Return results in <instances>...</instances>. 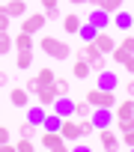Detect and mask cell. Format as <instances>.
Segmentation results:
<instances>
[{"label": "cell", "instance_id": "cell-22", "mask_svg": "<svg viewBox=\"0 0 134 152\" xmlns=\"http://www.w3.org/2000/svg\"><path fill=\"white\" fill-rule=\"evenodd\" d=\"M116 116H134V99H122L116 104Z\"/></svg>", "mask_w": 134, "mask_h": 152}, {"label": "cell", "instance_id": "cell-10", "mask_svg": "<svg viewBox=\"0 0 134 152\" xmlns=\"http://www.w3.org/2000/svg\"><path fill=\"white\" fill-rule=\"evenodd\" d=\"M92 42H95V48H98V51H101L104 57H107V54H113V48H116V39H113V36H110L107 30H98Z\"/></svg>", "mask_w": 134, "mask_h": 152}, {"label": "cell", "instance_id": "cell-25", "mask_svg": "<svg viewBox=\"0 0 134 152\" xmlns=\"http://www.w3.org/2000/svg\"><path fill=\"white\" fill-rule=\"evenodd\" d=\"M36 78H39V84H42V87H48V84H54V81H57V72L45 66V69H39V75H36Z\"/></svg>", "mask_w": 134, "mask_h": 152}, {"label": "cell", "instance_id": "cell-42", "mask_svg": "<svg viewBox=\"0 0 134 152\" xmlns=\"http://www.w3.org/2000/svg\"><path fill=\"white\" fill-rule=\"evenodd\" d=\"M131 33H134V24H131Z\"/></svg>", "mask_w": 134, "mask_h": 152}, {"label": "cell", "instance_id": "cell-11", "mask_svg": "<svg viewBox=\"0 0 134 152\" xmlns=\"http://www.w3.org/2000/svg\"><path fill=\"white\" fill-rule=\"evenodd\" d=\"M36 99H39V104H42V107H48V110H51V107H54V102H57V87H54V84L42 87V90L36 93Z\"/></svg>", "mask_w": 134, "mask_h": 152}, {"label": "cell", "instance_id": "cell-35", "mask_svg": "<svg viewBox=\"0 0 134 152\" xmlns=\"http://www.w3.org/2000/svg\"><path fill=\"white\" fill-rule=\"evenodd\" d=\"M119 140H122V143H125L128 149H134V128H131V131H125V134H122Z\"/></svg>", "mask_w": 134, "mask_h": 152}, {"label": "cell", "instance_id": "cell-9", "mask_svg": "<svg viewBox=\"0 0 134 152\" xmlns=\"http://www.w3.org/2000/svg\"><path fill=\"white\" fill-rule=\"evenodd\" d=\"M51 110H54L57 116H63V119L72 116V113H75V99H72V96H57V102H54Z\"/></svg>", "mask_w": 134, "mask_h": 152}, {"label": "cell", "instance_id": "cell-13", "mask_svg": "<svg viewBox=\"0 0 134 152\" xmlns=\"http://www.w3.org/2000/svg\"><path fill=\"white\" fill-rule=\"evenodd\" d=\"M110 24L113 27H119V30H131V24H134V18L125 12V9H116L113 15H110Z\"/></svg>", "mask_w": 134, "mask_h": 152}, {"label": "cell", "instance_id": "cell-30", "mask_svg": "<svg viewBox=\"0 0 134 152\" xmlns=\"http://www.w3.org/2000/svg\"><path fill=\"white\" fill-rule=\"evenodd\" d=\"M54 87H57V96H69V90H72V84L66 81V78H57Z\"/></svg>", "mask_w": 134, "mask_h": 152}, {"label": "cell", "instance_id": "cell-23", "mask_svg": "<svg viewBox=\"0 0 134 152\" xmlns=\"http://www.w3.org/2000/svg\"><path fill=\"white\" fill-rule=\"evenodd\" d=\"M90 113H92V104H90L87 99H84V102H75V119H87Z\"/></svg>", "mask_w": 134, "mask_h": 152}, {"label": "cell", "instance_id": "cell-5", "mask_svg": "<svg viewBox=\"0 0 134 152\" xmlns=\"http://www.w3.org/2000/svg\"><path fill=\"white\" fill-rule=\"evenodd\" d=\"M95 87L98 90H119V75L116 72H110V69H101V72H95Z\"/></svg>", "mask_w": 134, "mask_h": 152}, {"label": "cell", "instance_id": "cell-19", "mask_svg": "<svg viewBox=\"0 0 134 152\" xmlns=\"http://www.w3.org/2000/svg\"><path fill=\"white\" fill-rule=\"evenodd\" d=\"M15 66L24 72V69H30L33 66V48H24V51H18V57H15Z\"/></svg>", "mask_w": 134, "mask_h": 152}, {"label": "cell", "instance_id": "cell-8", "mask_svg": "<svg viewBox=\"0 0 134 152\" xmlns=\"http://www.w3.org/2000/svg\"><path fill=\"white\" fill-rule=\"evenodd\" d=\"M60 134H63L66 140H81V122L72 119V116H66V119L60 122Z\"/></svg>", "mask_w": 134, "mask_h": 152}, {"label": "cell", "instance_id": "cell-28", "mask_svg": "<svg viewBox=\"0 0 134 152\" xmlns=\"http://www.w3.org/2000/svg\"><path fill=\"white\" fill-rule=\"evenodd\" d=\"M9 51H12V36H9L6 30H0V57L9 54Z\"/></svg>", "mask_w": 134, "mask_h": 152}, {"label": "cell", "instance_id": "cell-38", "mask_svg": "<svg viewBox=\"0 0 134 152\" xmlns=\"http://www.w3.org/2000/svg\"><path fill=\"white\" fill-rule=\"evenodd\" d=\"M122 69H125V72H131V75H134V54H131V57H128V60H125V66H122Z\"/></svg>", "mask_w": 134, "mask_h": 152}, {"label": "cell", "instance_id": "cell-37", "mask_svg": "<svg viewBox=\"0 0 134 152\" xmlns=\"http://www.w3.org/2000/svg\"><path fill=\"white\" fill-rule=\"evenodd\" d=\"M125 96H128V99H134V78L125 84Z\"/></svg>", "mask_w": 134, "mask_h": 152}, {"label": "cell", "instance_id": "cell-14", "mask_svg": "<svg viewBox=\"0 0 134 152\" xmlns=\"http://www.w3.org/2000/svg\"><path fill=\"white\" fill-rule=\"evenodd\" d=\"M3 9L9 12V18H24L27 15V0H9Z\"/></svg>", "mask_w": 134, "mask_h": 152}, {"label": "cell", "instance_id": "cell-12", "mask_svg": "<svg viewBox=\"0 0 134 152\" xmlns=\"http://www.w3.org/2000/svg\"><path fill=\"white\" fill-rule=\"evenodd\" d=\"M90 24H95L98 30H104L107 24H110V12H104V9H98V6H92V12H90V18H87Z\"/></svg>", "mask_w": 134, "mask_h": 152}, {"label": "cell", "instance_id": "cell-7", "mask_svg": "<svg viewBox=\"0 0 134 152\" xmlns=\"http://www.w3.org/2000/svg\"><path fill=\"white\" fill-rule=\"evenodd\" d=\"M45 21H48V15H42V12H33V15H27V18L21 21V30L33 36V33H39V30L45 27Z\"/></svg>", "mask_w": 134, "mask_h": 152}, {"label": "cell", "instance_id": "cell-31", "mask_svg": "<svg viewBox=\"0 0 134 152\" xmlns=\"http://www.w3.org/2000/svg\"><path fill=\"white\" fill-rule=\"evenodd\" d=\"M15 149H18V152H33V149H36V143H33L30 137H21V140L15 143Z\"/></svg>", "mask_w": 134, "mask_h": 152}, {"label": "cell", "instance_id": "cell-16", "mask_svg": "<svg viewBox=\"0 0 134 152\" xmlns=\"http://www.w3.org/2000/svg\"><path fill=\"white\" fill-rule=\"evenodd\" d=\"M81 24H84V18H78L75 12L63 18V30H66V33H69V36H78V30H81Z\"/></svg>", "mask_w": 134, "mask_h": 152}, {"label": "cell", "instance_id": "cell-15", "mask_svg": "<svg viewBox=\"0 0 134 152\" xmlns=\"http://www.w3.org/2000/svg\"><path fill=\"white\" fill-rule=\"evenodd\" d=\"M72 75H75L78 81H87L90 75H92V69H90V63H87L84 57H78V60H75V66H72Z\"/></svg>", "mask_w": 134, "mask_h": 152}, {"label": "cell", "instance_id": "cell-34", "mask_svg": "<svg viewBox=\"0 0 134 152\" xmlns=\"http://www.w3.org/2000/svg\"><path fill=\"white\" fill-rule=\"evenodd\" d=\"M24 90H27V93H39V90H42V84H39V78H30V81L24 84Z\"/></svg>", "mask_w": 134, "mask_h": 152}, {"label": "cell", "instance_id": "cell-26", "mask_svg": "<svg viewBox=\"0 0 134 152\" xmlns=\"http://www.w3.org/2000/svg\"><path fill=\"white\" fill-rule=\"evenodd\" d=\"M60 122H63V116H57V113L51 110V113H45V122H42V125H45L48 131H60Z\"/></svg>", "mask_w": 134, "mask_h": 152}, {"label": "cell", "instance_id": "cell-33", "mask_svg": "<svg viewBox=\"0 0 134 152\" xmlns=\"http://www.w3.org/2000/svg\"><path fill=\"white\" fill-rule=\"evenodd\" d=\"M9 24H12V18H9V12L0 6V30H9Z\"/></svg>", "mask_w": 134, "mask_h": 152}, {"label": "cell", "instance_id": "cell-39", "mask_svg": "<svg viewBox=\"0 0 134 152\" xmlns=\"http://www.w3.org/2000/svg\"><path fill=\"white\" fill-rule=\"evenodd\" d=\"M42 6H45V12L48 9H57V0H42Z\"/></svg>", "mask_w": 134, "mask_h": 152}, {"label": "cell", "instance_id": "cell-36", "mask_svg": "<svg viewBox=\"0 0 134 152\" xmlns=\"http://www.w3.org/2000/svg\"><path fill=\"white\" fill-rule=\"evenodd\" d=\"M3 143H9V128L0 125V146H3Z\"/></svg>", "mask_w": 134, "mask_h": 152}, {"label": "cell", "instance_id": "cell-4", "mask_svg": "<svg viewBox=\"0 0 134 152\" xmlns=\"http://www.w3.org/2000/svg\"><path fill=\"white\" fill-rule=\"evenodd\" d=\"M90 119H92V125H95V131H98V128H110L113 119H116V113H113V107H92Z\"/></svg>", "mask_w": 134, "mask_h": 152}, {"label": "cell", "instance_id": "cell-1", "mask_svg": "<svg viewBox=\"0 0 134 152\" xmlns=\"http://www.w3.org/2000/svg\"><path fill=\"white\" fill-rule=\"evenodd\" d=\"M39 48H42L51 60H60V63L72 57V48L66 45L63 39H57V36H42V39H39Z\"/></svg>", "mask_w": 134, "mask_h": 152}, {"label": "cell", "instance_id": "cell-32", "mask_svg": "<svg viewBox=\"0 0 134 152\" xmlns=\"http://www.w3.org/2000/svg\"><path fill=\"white\" fill-rule=\"evenodd\" d=\"M119 48H125L128 54H134V33H128V36H122V42H119Z\"/></svg>", "mask_w": 134, "mask_h": 152}, {"label": "cell", "instance_id": "cell-6", "mask_svg": "<svg viewBox=\"0 0 134 152\" xmlns=\"http://www.w3.org/2000/svg\"><path fill=\"white\" fill-rule=\"evenodd\" d=\"M98 140H101V149H107V152L119 149V131L113 125L110 128H98Z\"/></svg>", "mask_w": 134, "mask_h": 152}, {"label": "cell", "instance_id": "cell-20", "mask_svg": "<svg viewBox=\"0 0 134 152\" xmlns=\"http://www.w3.org/2000/svg\"><path fill=\"white\" fill-rule=\"evenodd\" d=\"M95 33H98V27H95V24H90V21H87V24H81V30H78L81 42H92V39H95Z\"/></svg>", "mask_w": 134, "mask_h": 152}, {"label": "cell", "instance_id": "cell-18", "mask_svg": "<svg viewBox=\"0 0 134 152\" xmlns=\"http://www.w3.org/2000/svg\"><path fill=\"white\" fill-rule=\"evenodd\" d=\"M9 99H12V104H15V107H27V104H30V93H27L24 87H15Z\"/></svg>", "mask_w": 134, "mask_h": 152}, {"label": "cell", "instance_id": "cell-2", "mask_svg": "<svg viewBox=\"0 0 134 152\" xmlns=\"http://www.w3.org/2000/svg\"><path fill=\"white\" fill-rule=\"evenodd\" d=\"M87 102H90L92 107H116V93H113V90H98V87H92V90H87Z\"/></svg>", "mask_w": 134, "mask_h": 152}, {"label": "cell", "instance_id": "cell-41", "mask_svg": "<svg viewBox=\"0 0 134 152\" xmlns=\"http://www.w3.org/2000/svg\"><path fill=\"white\" fill-rule=\"evenodd\" d=\"M72 3H90V0H72Z\"/></svg>", "mask_w": 134, "mask_h": 152}, {"label": "cell", "instance_id": "cell-3", "mask_svg": "<svg viewBox=\"0 0 134 152\" xmlns=\"http://www.w3.org/2000/svg\"><path fill=\"white\" fill-rule=\"evenodd\" d=\"M39 146H42V149H51V152H66V149H69V143H66V137H63L60 131H48V128H45V134L39 137Z\"/></svg>", "mask_w": 134, "mask_h": 152}, {"label": "cell", "instance_id": "cell-24", "mask_svg": "<svg viewBox=\"0 0 134 152\" xmlns=\"http://www.w3.org/2000/svg\"><path fill=\"white\" fill-rule=\"evenodd\" d=\"M113 125H116V131H119V134H125V131H131V128H134V116H116V119H113Z\"/></svg>", "mask_w": 134, "mask_h": 152}, {"label": "cell", "instance_id": "cell-17", "mask_svg": "<svg viewBox=\"0 0 134 152\" xmlns=\"http://www.w3.org/2000/svg\"><path fill=\"white\" fill-rule=\"evenodd\" d=\"M45 110H48V107H42V104H33V107L27 104V122L42 125V122H45Z\"/></svg>", "mask_w": 134, "mask_h": 152}, {"label": "cell", "instance_id": "cell-21", "mask_svg": "<svg viewBox=\"0 0 134 152\" xmlns=\"http://www.w3.org/2000/svg\"><path fill=\"white\" fill-rule=\"evenodd\" d=\"M33 45H36V42H33V36H30V33H24V30H21V33H18V39L12 42V48H18V51H24V48H33Z\"/></svg>", "mask_w": 134, "mask_h": 152}, {"label": "cell", "instance_id": "cell-27", "mask_svg": "<svg viewBox=\"0 0 134 152\" xmlns=\"http://www.w3.org/2000/svg\"><path fill=\"white\" fill-rule=\"evenodd\" d=\"M36 134H39V125H33V122H21V137H30V140H36Z\"/></svg>", "mask_w": 134, "mask_h": 152}, {"label": "cell", "instance_id": "cell-40", "mask_svg": "<svg viewBox=\"0 0 134 152\" xmlns=\"http://www.w3.org/2000/svg\"><path fill=\"white\" fill-rule=\"evenodd\" d=\"M6 84H9V75H6V72H0V87H6Z\"/></svg>", "mask_w": 134, "mask_h": 152}, {"label": "cell", "instance_id": "cell-29", "mask_svg": "<svg viewBox=\"0 0 134 152\" xmlns=\"http://www.w3.org/2000/svg\"><path fill=\"white\" fill-rule=\"evenodd\" d=\"M81 122V137H92L95 134V125H92V119L87 116V119H78Z\"/></svg>", "mask_w": 134, "mask_h": 152}]
</instances>
